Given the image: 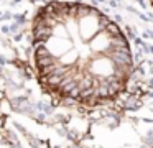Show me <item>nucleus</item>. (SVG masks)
I'll return each instance as SVG.
<instances>
[{"mask_svg":"<svg viewBox=\"0 0 153 148\" xmlns=\"http://www.w3.org/2000/svg\"><path fill=\"white\" fill-rule=\"evenodd\" d=\"M31 53L41 91L58 105L100 107L125 92L133 53L109 15L82 2L53 0L31 23Z\"/></svg>","mask_w":153,"mask_h":148,"instance_id":"1","label":"nucleus"},{"mask_svg":"<svg viewBox=\"0 0 153 148\" xmlns=\"http://www.w3.org/2000/svg\"><path fill=\"white\" fill-rule=\"evenodd\" d=\"M148 2H150V5H152V7H153V0H148Z\"/></svg>","mask_w":153,"mask_h":148,"instance_id":"2","label":"nucleus"}]
</instances>
